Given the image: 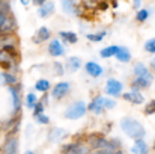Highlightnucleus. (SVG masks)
I'll return each instance as SVG.
<instances>
[{"mask_svg":"<svg viewBox=\"0 0 155 154\" xmlns=\"http://www.w3.org/2000/svg\"><path fill=\"white\" fill-rule=\"evenodd\" d=\"M120 128L124 130V133L127 135V136H130V138H133V139H143V136L146 135V130H145V127L139 122V121H136V119H133V118H130V116H125L122 121H120Z\"/></svg>","mask_w":155,"mask_h":154,"instance_id":"obj_1","label":"nucleus"},{"mask_svg":"<svg viewBox=\"0 0 155 154\" xmlns=\"http://www.w3.org/2000/svg\"><path fill=\"white\" fill-rule=\"evenodd\" d=\"M84 113H86V104L83 101H75L65 110V118H68V119H78V118L84 116Z\"/></svg>","mask_w":155,"mask_h":154,"instance_id":"obj_2","label":"nucleus"},{"mask_svg":"<svg viewBox=\"0 0 155 154\" xmlns=\"http://www.w3.org/2000/svg\"><path fill=\"white\" fill-rule=\"evenodd\" d=\"M9 92L12 95V109L15 115H20V109H21V86L20 85H14L9 86Z\"/></svg>","mask_w":155,"mask_h":154,"instance_id":"obj_3","label":"nucleus"},{"mask_svg":"<svg viewBox=\"0 0 155 154\" xmlns=\"http://www.w3.org/2000/svg\"><path fill=\"white\" fill-rule=\"evenodd\" d=\"M122 88H124V85H122L119 80H116V79H108V80H107V85H105V92H107L108 95H111V97H117V95H120Z\"/></svg>","mask_w":155,"mask_h":154,"instance_id":"obj_4","label":"nucleus"},{"mask_svg":"<svg viewBox=\"0 0 155 154\" xmlns=\"http://www.w3.org/2000/svg\"><path fill=\"white\" fill-rule=\"evenodd\" d=\"M134 76H136V77H139V79L149 80L151 83L154 82V76L151 74V71H149L143 63H140V62H137V63L134 65Z\"/></svg>","mask_w":155,"mask_h":154,"instance_id":"obj_5","label":"nucleus"},{"mask_svg":"<svg viewBox=\"0 0 155 154\" xmlns=\"http://www.w3.org/2000/svg\"><path fill=\"white\" fill-rule=\"evenodd\" d=\"M68 92H69V83H68V82H59V83L53 88L51 97L56 98V100H60V98H63Z\"/></svg>","mask_w":155,"mask_h":154,"instance_id":"obj_6","label":"nucleus"},{"mask_svg":"<svg viewBox=\"0 0 155 154\" xmlns=\"http://www.w3.org/2000/svg\"><path fill=\"white\" fill-rule=\"evenodd\" d=\"M107 144H108V141L104 138L103 135H92V136L89 138V141H87V145H89L92 150H95V151L101 150Z\"/></svg>","mask_w":155,"mask_h":154,"instance_id":"obj_7","label":"nucleus"},{"mask_svg":"<svg viewBox=\"0 0 155 154\" xmlns=\"http://www.w3.org/2000/svg\"><path fill=\"white\" fill-rule=\"evenodd\" d=\"M87 109L91 110V112H94L95 115H100V113H103V110L105 109V98H103V97H95L92 101H91V104L87 106Z\"/></svg>","mask_w":155,"mask_h":154,"instance_id":"obj_8","label":"nucleus"},{"mask_svg":"<svg viewBox=\"0 0 155 154\" xmlns=\"http://www.w3.org/2000/svg\"><path fill=\"white\" fill-rule=\"evenodd\" d=\"M17 150H18V138L17 136H8V139L3 145V153L17 154Z\"/></svg>","mask_w":155,"mask_h":154,"instance_id":"obj_9","label":"nucleus"},{"mask_svg":"<svg viewBox=\"0 0 155 154\" xmlns=\"http://www.w3.org/2000/svg\"><path fill=\"white\" fill-rule=\"evenodd\" d=\"M84 68H86V71H87V74L89 76H92V77H100V76H103V67L100 65V63H97V62H87V63H84Z\"/></svg>","mask_w":155,"mask_h":154,"instance_id":"obj_10","label":"nucleus"},{"mask_svg":"<svg viewBox=\"0 0 155 154\" xmlns=\"http://www.w3.org/2000/svg\"><path fill=\"white\" fill-rule=\"evenodd\" d=\"M50 36H51V33H50V30L45 27V26H42V27H39L38 30H36V33L33 35V43H44V41H47V39H50Z\"/></svg>","mask_w":155,"mask_h":154,"instance_id":"obj_11","label":"nucleus"},{"mask_svg":"<svg viewBox=\"0 0 155 154\" xmlns=\"http://www.w3.org/2000/svg\"><path fill=\"white\" fill-rule=\"evenodd\" d=\"M124 100L133 103V104H142V103L145 101V97H143L139 91H131V92L124 94Z\"/></svg>","mask_w":155,"mask_h":154,"instance_id":"obj_12","label":"nucleus"},{"mask_svg":"<svg viewBox=\"0 0 155 154\" xmlns=\"http://www.w3.org/2000/svg\"><path fill=\"white\" fill-rule=\"evenodd\" d=\"M48 51H50V54H51V56H56V57H59V56H63V54H65V49L62 47V44L59 43V39H53L51 43H50V46H48Z\"/></svg>","mask_w":155,"mask_h":154,"instance_id":"obj_13","label":"nucleus"},{"mask_svg":"<svg viewBox=\"0 0 155 154\" xmlns=\"http://www.w3.org/2000/svg\"><path fill=\"white\" fill-rule=\"evenodd\" d=\"M53 12H54V3H53V2H47L45 5H42V6L38 8V15H39L41 18L50 17Z\"/></svg>","mask_w":155,"mask_h":154,"instance_id":"obj_14","label":"nucleus"},{"mask_svg":"<svg viewBox=\"0 0 155 154\" xmlns=\"http://www.w3.org/2000/svg\"><path fill=\"white\" fill-rule=\"evenodd\" d=\"M131 151H133L134 154H148L149 147H148V144H146L143 139H137V141H136V144L133 145Z\"/></svg>","mask_w":155,"mask_h":154,"instance_id":"obj_15","label":"nucleus"},{"mask_svg":"<svg viewBox=\"0 0 155 154\" xmlns=\"http://www.w3.org/2000/svg\"><path fill=\"white\" fill-rule=\"evenodd\" d=\"M17 43V36L14 35H6V33H0V47H9V46H15Z\"/></svg>","mask_w":155,"mask_h":154,"instance_id":"obj_16","label":"nucleus"},{"mask_svg":"<svg viewBox=\"0 0 155 154\" xmlns=\"http://www.w3.org/2000/svg\"><path fill=\"white\" fill-rule=\"evenodd\" d=\"M66 67H68V70H69L71 73H74V71L80 70V67H81V59H80V57L72 56V57H69V59H68Z\"/></svg>","mask_w":155,"mask_h":154,"instance_id":"obj_17","label":"nucleus"},{"mask_svg":"<svg viewBox=\"0 0 155 154\" xmlns=\"http://www.w3.org/2000/svg\"><path fill=\"white\" fill-rule=\"evenodd\" d=\"M0 79H2V82H3V83H6V85H9V86L17 85V76H15V74H12V73L5 71V73H2V74H0Z\"/></svg>","mask_w":155,"mask_h":154,"instance_id":"obj_18","label":"nucleus"},{"mask_svg":"<svg viewBox=\"0 0 155 154\" xmlns=\"http://www.w3.org/2000/svg\"><path fill=\"white\" fill-rule=\"evenodd\" d=\"M95 154H122V153L119 151V148H116V147L108 141V144H107L105 147H103L101 150L95 151Z\"/></svg>","mask_w":155,"mask_h":154,"instance_id":"obj_19","label":"nucleus"},{"mask_svg":"<svg viewBox=\"0 0 155 154\" xmlns=\"http://www.w3.org/2000/svg\"><path fill=\"white\" fill-rule=\"evenodd\" d=\"M65 136V130H62V128H51V132L48 133V141H51V142H57V141H60L62 138Z\"/></svg>","mask_w":155,"mask_h":154,"instance_id":"obj_20","label":"nucleus"},{"mask_svg":"<svg viewBox=\"0 0 155 154\" xmlns=\"http://www.w3.org/2000/svg\"><path fill=\"white\" fill-rule=\"evenodd\" d=\"M60 3H62V9L66 14H75V12H78V9L75 8V3H72V0H60Z\"/></svg>","mask_w":155,"mask_h":154,"instance_id":"obj_21","label":"nucleus"},{"mask_svg":"<svg viewBox=\"0 0 155 154\" xmlns=\"http://www.w3.org/2000/svg\"><path fill=\"white\" fill-rule=\"evenodd\" d=\"M116 57H117L119 62H130L131 60V53H130V50L127 47H120L117 54H116Z\"/></svg>","mask_w":155,"mask_h":154,"instance_id":"obj_22","label":"nucleus"},{"mask_svg":"<svg viewBox=\"0 0 155 154\" xmlns=\"http://www.w3.org/2000/svg\"><path fill=\"white\" fill-rule=\"evenodd\" d=\"M120 47H117V46H110V47H105L103 50L100 51V56L101 57H111V56H116L117 54V51H119Z\"/></svg>","mask_w":155,"mask_h":154,"instance_id":"obj_23","label":"nucleus"},{"mask_svg":"<svg viewBox=\"0 0 155 154\" xmlns=\"http://www.w3.org/2000/svg\"><path fill=\"white\" fill-rule=\"evenodd\" d=\"M66 43H69V44H75L77 41H78V36L74 33V32H66V30H62L60 33H59Z\"/></svg>","mask_w":155,"mask_h":154,"instance_id":"obj_24","label":"nucleus"},{"mask_svg":"<svg viewBox=\"0 0 155 154\" xmlns=\"http://www.w3.org/2000/svg\"><path fill=\"white\" fill-rule=\"evenodd\" d=\"M0 14L9 17V15H14L12 14V8H11V3L8 0H0Z\"/></svg>","mask_w":155,"mask_h":154,"instance_id":"obj_25","label":"nucleus"},{"mask_svg":"<svg viewBox=\"0 0 155 154\" xmlns=\"http://www.w3.org/2000/svg\"><path fill=\"white\" fill-rule=\"evenodd\" d=\"M35 89L39 91V92H47L50 89V82L45 80V79H41V80H38L35 83Z\"/></svg>","mask_w":155,"mask_h":154,"instance_id":"obj_26","label":"nucleus"},{"mask_svg":"<svg viewBox=\"0 0 155 154\" xmlns=\"http://www.w3.org/2000/svg\"><path fill=\"white\" fill-rule=\"evenodd\" d=\"M148 18H149V11L148 9H139V12L136 14V20L140 21V23L146 21Z\"/></svg>","mask_w":155,"mask_h":154,"instance_id":"obj_27","label":"nucleus"},{"mask_svg":"<svg viewBox=\"0 0 155 154\" xmlns=\"http://www.w3.org/2000/svg\"><path fill=\"white\" fill-rule=\"evenodd\" d=\"M104 36H105V32H101V33H89V35H86V38H87L89 41H92V43H100V41H103Z\"/></svg>","mask_w":155,"mask_h":154,"instance_id":"obj_28","label":"nucleus"},{"mask_svg":"<svg viewBox=\"0 0 155 154\" xmlns=\"http://www.w3.org/2000/svg\"><path fill=\"white\" fill-rule=\"evenodd\" d=\"M26 106L29 109H35L36 107V95L35 94H27V98H26Z\"/></svg>","mask_w":155,"mask_h":154,"instance_id":"obj_29","label":"nucleus"},{"mask_svg":"<svg viewBox=\"0 0 155 154\" xmlns=\"http://www.w3.org/2000/svg\"><path fill=\"white\" fill-rule=\"evenodd\" d=\"M145 51H148V53H155V38L152 39H148L146 43H145Z\"/></svg>","mask_w":155,"mask_h":154,"instance_id":"obj_30","label":"nucleus"},{"mask_svg":"<svg viewBox=\"0 0 155 154\" xmlns=\"http://www.w3.org/2000/svg\"><path fill=\"white\" fill-rule=\"evenodd\" d=\"M154 113H155V100H151L145 107V115H154Z\"/></svg>","mask_w":155,"mask_h":154,"instance_id":"obj_31","label":"nucleus"},{"mask_svg":"<svg viewBox=\"0 0 155 154\" xmlns=\"http://www.w3.org/2000/svg\"><path fill=\"white\" fill-rule=\"evenodd\" d=\"M44 113V103L39 101L36 103V107H35V112H33V116L36 118V116H39V115H42Z\"/></svg>","mask_w":155,"mask_h":154,"instance_id":"obj_32","label":"nucleus"},{"mask_svg":"<svg viewBox=\"0 0 155 154\" xmlns=\"http://www.w3.org/2000/svg\"><path fill=\"white\" fill-rule=\"evenodd\" d=\"M54 71H56L57 76H62L63 74V67H62L60 62H54Z\"/></svg>","mask_w":155,"mask_h":154,"instance_id":"obj_33","label":"nucleus"},{"mask_svg":"<svg viewBox=\"0 0 155 154\" xmlns=\"http://www.w3.org/2000/svg\"><path fill=\"white\" fill-rule=\"evenodd\" d=\"M36 121L39 122V124H48L50 122V119H48V116L47 115H39V116H36Z\"/></svg>","mask_w":155,"mask_h":154,"instance_id":"obj_34","label":"nucleus"},{"mask_svg":"<svg viewBox=\"0 0 155 154\" xmlns=\"http://www.w3.org/2000/svg\"><path fill=\"white\" fill-rule=\"evenodd\" d=\"M116 106V101L114 100H107L105 98V109H113Z\"/></svg>","mask_w":155,"mask_h":154,"instance_id":"obj_35","label":"nucleus"},{"mask_svg":"<svg viewBox=\"0 0 155 154\" xmlns=\"http://www.w3.org/2000/svg\"><path fill=\"white\" fill-rule=\"evenodd\" d=\"M9 17H11V15H9ZM9 17H6V15H3V14H0V29L3 27V24L6 23V20H8Z\"/></svg>","mask_w":155,"mask_h":154,"instance_id":"obj_36","label":"nucleus"},{"mask_svg":"<svg viewBox=\"0 0 155 154\" xmlns=\"http://www.w3.org/2000/svg\"><path fill=\"white\" fill-rule=\"evenodd\" d=\"M47 2H48V0H33V3H35L38 8H39V6H42V5H45Z\"/></svg>","mask_w":155,"mask_h":154,"instance_id":"obj_37","label":"nucleus"},{"mask_svg":"<svg viewBox=\"0 0 155 154\" xmlns=\"http://www.w3.org/2000/svg\"><path fill=\"white\" fill-rule=\"evenodd\" d=\"M133 5H134V8H140V5H142V0H133Z\"/></svg>","mask_w":155,"mask_h":154,"instance_id":"obj_38","label":"nucleus"},{"mask_svg":"<svg viewBox=\"0 0 155 154\" xmlns=\"http://www.w3.org/2000/svg\"><path fill=\"white\" fill-rule=\"evenodd\" d=\"M21 3H23V5H24V6H27V5H29V3H30V0H21Z\"/></svg>","mask_w":155,"mask_h":154,"instance_id":"obj_39","label":"nucleus"},{"mask_svg":"<svg viewBox=\"0 0 155 154\" xmlns=\"http://www.w3.org/2000/svg\"><path fill=\"white\" fill-rule=\"evenodd\" d=\"M151 67H152V70H155V57L151 60Z\"/></svg>","mask_w":155,"mask_h":154,"instance_id":"obj_40","label":"nucleus"},{"mask_svg":"<svg viewBox=\"0 0 155 154\" xmlns=\"http://www.w3.org/2000/svg\"><path fill=\"white\" fill-rule=\"evenodd\" d=\"M24 154H35V153H33L32 150H27V151H26V153H24Z\"/></svg>","mask_w":155,"mask_h":154,"instance_id":"obj_41","label":"nucleus"},{"mask_svg":"<svg viewBox=\"0 0 155 154\" xmlns=\"http://www.w3.org/2000/svg\"><path fill=\"white\" fill-rule=\"evenodd\" d=\"M154 150H155V139H154Z\"/></svg>","mask_w":155,"mask_h":154,"instance_id":"obj_42","label":"nucleus"},{"mask_svg":"<svg viewBox=\"0 0 155 154\" xmlns=\"http://www.w3.org/2000/svg\"><path fill=\"white\" fill-rule=\"evenodd\" d=\"M2 154H5V153H2Z\"/></svg>","mask_w":155,"mask_h":154,"instance_id":"obj_43","label":"nucleus"}]
</instances>
